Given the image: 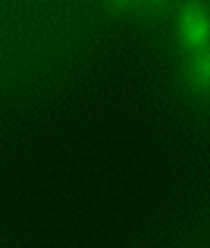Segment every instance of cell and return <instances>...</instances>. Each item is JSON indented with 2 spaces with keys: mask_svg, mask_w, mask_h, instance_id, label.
<instances>
[{
  "mask_svg": "<svg viewBox=\"0 0 210 248\" xmlns=\"http://www.w3.org/2000/svg\"><path fill=\"white\" fill-rule=\"evenodd\" d=\"M176 35L188 50H204L207 47V35H210V19L201 0H185L179 6L176 16Z\"/></svg>",
  "mask_w": 210,
  "mask_h": 248,
  "instance_id": "obj_1",
  "label": "cell"
},
{
  "mask_svg": "<svg viewBox=\"0 0 210 248\" xmlns=\"http://www.w3.org/2000/svg\"><path fill=\"white\" fill-rule=\"evenodd\" d=\"M182 79H185V85L195 91V94H204V91H207V82H210V57H207V47L204 50H192L185 69H182Z\"/></svg>",
  "mask_w": 210,
  "mask_h": 248,
  "instance_id": "obj_2",
  "label": "cell"
},
{
  "mask_svg": "<svg viewBox=\"0 0 210 248\" xmlns=\"http://www.w3.org/2000/svg\"><path fill=\"white\" fill-rule=\"evenodd\" d=\"M169 3H173V0H138L132 16L138 19V22H154V19H160L163 13L169 10Z\"/></svg>",
  "mask_w": 210,
  "mask_h": 248,
  "instance_id": "obj_3",
  "label": "cell"
},
{
  "mask_svg": "<svg viewBox=\"0 0 210 248\" xmlns=\"http://www.w3.org/2000/svg\"><path fill=\"white\" fill-rule=\"evenodd\" d=\"M104 6H107L113 16H122V13H135V6H138V0H101Z\"/></svg>",
  "mask_w": 210,
  "mask_h": 248,
  "instance_id": "obj_4",
  "label": "cell"
}]
</instances>
